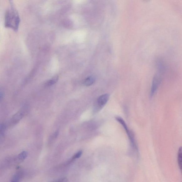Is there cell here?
<instances>
[{
	"label": "cell",
	"mask_w": 182,
	"mask_h": 182,
	"mask_svg": "<svg viewBox=\"0 0 182 182\" xmlns=\"http://www.w3.org/2000/svg\"><path fill=\"white\" fill-rule=\"evenodd\" d=\"M116 120H117L118 122H119L122 125L124 128L125 129L126 133H127V135L128 136L129 138L130 141V142L131 144V145L134 148H136V144L135 142V140L134 138V136L133 135V134L131 133L127 127V125H126L125 121H124L122 118H121L119 117H116Z\"/></svg>",
	"instance_id": "cell-1"
},
{
	"label": "cell",
	"mask_w": 182,
	"mask_h": 182,
	"mask_svg": "<svg viewBox=\"0 0 182 182\" xmlns=\"http://www.w3.org/2000/svg\"><path fill=\"white\" fill-rule=\"evenodd\" d=\"M161 82V77L159 74H156L153 77L151 92V97H152L157 90Z\"/></svg>",
	"instance_id": "cell-2"
},
{
	"label": "cell",
	"mask_w": 182,
	"mask_h": 182,
	"mask_svg": "<svg viewBox=\"0 0 182 182\" xmlns=\"http://www.w3.org/2000/svg\"><path fill=\"white\" fill-rule=\"evenodd\" d=\"M109 98V95L108 93L101 95L98 98L97 101V107H96L97 108H97V109L95 110V112L96 110H100L104 107L108 102Z\"/></svg>",
	"instance_id": "cell-3"
},
{
	"label": "cell",
	"mask_w": 182,
	"mask_h": 182,
	"mask_svg": "<svg viewBox=\"0 0 182 182\" xmlns=\"http://www.w3.org/2000/svg\"><path fill=\"white\" fill-rule=\"evenodd\" d=\"M178 161L179 169L182 175V146L179 148L178 153Z\"/></svg>",
	"instance_id": "cell-4"
},
{
	"label": "cell",
	"mask_w": 182,
	"mask_h": 182,
	"mask_svg": "<svg viewBox=\"0 0 182 182\" xmlns=\"http://www.w3.org/2000/svg\"><path fill=\"white\" fill-rule=\"evenodd\" d=\"M24 114V113L21 112V111L17 113L12 118V123L13 124H16L23 117Z\"/></svg>",
	"instance_id": "cell-5"
},
{
	"label": "cell",
	"mask_w": 182,
	"mask_h": 182,
	"mask_svg": "<svg viewBox=\"0 0 182 182\" xmlns=\"http://www.w3.org/2000/svg\"><path fill=\"white\" fill-rule=\"evenodd\" d=\"M95 78L92 76L88 77L84 80L83 84L86 86H90L93 85L95 82Z\"/></svg>",
	"instance_id": "cell-6"
},
{
	"label": "cell",
	"mask_w": 182,
	"mask_h": 182,
	"mask_svg": "<svg viewBox=\"0 0 182 182\" xmlns=\"http://www.w3.org/2000/svg\"><path fill=\"white\" fill-rule=\"evenodd\" d=\"M27 156V153L26 151H23L17 156V160L20 161H23L26 158Z\"/></svg>",
	"instance_id": "cell-7"
},
{
	"label": "cell",
	"mask_w": 182,
	"mask_h": 182,
	"mask_svg": "<svg viewBox=\"0 0 182 182\" xmlns=\"http://www.w3.org/2000/svg\"><path fill=\"white\" fill-rule=\"evenodd\" d=\"M22 176V173L21 172L17 173L16 175H14L13 178H12V182H19L21 180Z\"/></svg>",
	"instance_id": "cell-8"
},
{
	"label": "cell",
	"mask_w": 182,
	"mask_h": 182,
	"mask_svg": "<svg viewBox=\"0 0 182 182\" xmlns=\"http://www.w3.org/2000/svg\"><path fill=\"white\" fill-rule=\"evenodd\" d=\"M59 77H55L54 78H52L51 80H50L46 83V85L47 86H50L55 84L58 81Z\"/></svg>",
	"instance_id": "cell-9"
},
{
	"label": "cell",
	"mask_w": 182,
	"mask_h": 182,
	"mask_svg": "<svg viewBox=\"0 0 182 182\" xmlns=\"http://www.w3.org/2000/svg\"><path fill=\"white\" fill-rule=\"evenodd\" d=\"M6 126L4 123H2L1 125V137H3L5 135V131H6Z\"/></svg>",
	"instance_id": "cell-10"
},
{
	"label": "cell",
	"mask_w": 182,
	"mask_h": 182,
	"mask_svg": "<svg viewBox=\"0 0 182 182\" xmlns=\"http://www.w3.org/2000/svg\"><path fill=\"white\" fill-rule=\"evenodd\" d=\"M82 151H79L77 153H76L74 156H73L72 160H74L75 159L79 158L82 156Z\"/></svg>",
	"instance_id": "cell-11"
},
{
	"label": "cell",
	"mask_w": 182,
	"mask_h": 182,
	"mask_svg": "<svg viewBox=\"0 0 182 182\" xmlns=\"http://www.w3.org/2000/svg\"><path fill=\"white\" fill-rule=\"evenodd\" d=\"M55 181L56 182H67L68 181L67 179L66 178H64L61 179H59V180H56Z\"/></svg>",
	"instance_id": "cell-12"
},
{
	"label": "cell",
	"mask_w": 182,
	"mask_h": 182,
	"mask_svg": "<svg viewBox=\"0 0 182 182\" xmlns=\"http://www.w3.org/2000/svg\"><path fill=\"white\" fill-rule=\"evenodd\" d=\"M143 1H149V0H143Z\"/></svg>",
	"instance_id": "cell-13"
}]
</instances>
